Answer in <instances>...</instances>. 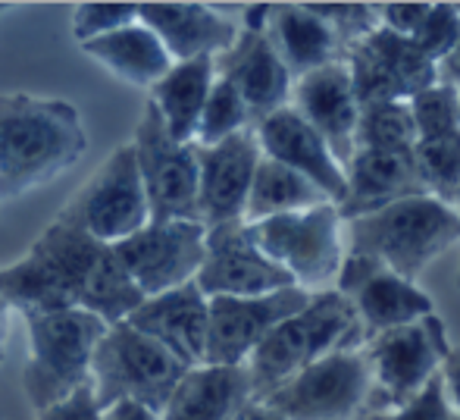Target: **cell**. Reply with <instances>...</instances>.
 <instances>
[{
    "label": "cell",
    "mask_w": 460,
    "mask_h": 420,
    "mask_svg": "<svg viewBox=\"0 0 460 420\" xmlns=\"http://www.w3.org/2000/svg\"><path fill=\"white\" fill-rule=\"evenodd\" d=\"M248 226V223H244ZM341 217L335 204H316L310 210L285 213L248 226L254 245L291 276L304 292H323L335 282L345 261Z\"/></svg>",
    "instance_id": "obj_8"
},
{
    "label": "cell",
    "mask_w": 460,
    "mask_h": 420,
    "mask_svg": "<svg viewBox=\"0 0 460 420\" xmlns=\"http://www.w3.org/2000/svg\"><path fill=\"white\" fill-rule=\"evenodd\" d=\"M138 22L157 35L172 63L217 57L229 50L238 38V25L229 16H223L207 4H188V0L138 4Z\"/></svg>",
    "instance_id": "obj_20"
},
{
    "label": "cell",
    "mask_w": 460,
    "mask_h": 420,
    "mask_svg": "<svg viewBox=\"0 0 460 420\" xmlns=\"http://www.w3.org/2000/svg\"><path fill=\"white\" fill-rule=\"evenodd\" d=\"M358 151H401L411 154L417 145L411 107L407 101H379V104L360 107L358 135H354Z\"/></svg>",
    "instance_id": "obj_30"
},
{
    "label": "cell",
    "mask_w": 460,
    "mask_h": 420,
    "mask_svg": "<svg viewBox=\"0 0 460 420\" xmlns=\"http://www.w3.org/2000/svg\"><path fill=\"white\" fill-rule=\"evenodd\" d=\"M263 31L291 79L310 76L329 63H345L335 35L316 13L307 10V4H270Z\"/></svg>",
    "instance_id": "obj_24"
},
{
    "label": "cell",
    "mask_w": 460,
    "mask_h": 420,
    "mask_svg": "<svg viewBox=\"0 0 460 420\" xmlns=\"http://www.w3.org/2000/svg\"><path fill=\"white\" fill-rule=\"evenodd\" d=\"M88 151L79 110L35 94H0V201H16L79 164Z\"/></svg>",
    "instance_id": "obj_2"
},
{
    "label": "cell",
    "mask_w": 460,
    "mask_h": 420,
    "mask_svg": "<svg viewBox=\"0 0 460 420\" xmlns=\"http://www.w3.org/2000/svg\"><path fill=\"white\" fill-rule=\"evenodd\" d=\"M138 22V4H79L73 13V38L79 44L103 38L110 31H119L126 25Z\"/></svg>",
    "instance_id": "obj_35"
},
{
    "label": "cell",
    "mask_w": 460,
    "mask_h": 420,
    "mask_svg": "<svg viewBox=\"0 0 460 420\" xmlns=\"http://www.w3.org/2000/svg\"><path fill=\"white\" fill-rule=\"evenodd\" d=\"M332 286L339 295H345L348 305L358 314L364 342L385 333V329L436 314L432 299L417 282L404 280L394 270L382 267L379 261L364 255H348L345 251V261H341V270Z\"/></svg>",
    "instance_id": "obj_15"
},
{
    "label": "cell",
    "mask_w": 460,
    "mask_h": 420,
    "mask_svg": "<svg viewBox=\"0 0 460 420\" xmlns=\"http://www.w3.org/2000/svg\"><path fill=\"white\" fill-rule=\"evenodd\" d=\"M10 305H6L4 299H0V361H4V354H6V339H10Z\"/></svg>",
    "instance_id": "obj_43"
},
{
    "label": "cell",
    "mask_w": 460,
    "mask_h": 420,
    "mask_svg": "<svg viewBox=\"0 0 460 420\" xmlns=\"http://www.w3.org/2000/svg\"><path fill=\"white\" fill-rule=\"evenodd\" d=\"M254 398L244 367L200 364L185 371L157 420H235Z\"/></svg>",
    "instance_id": "obj_25"
},
{
    "label": "cell",
    "mask_w": 460,
    "mask_h": 420,
    "mask_svg": "<svg viewBox=\"0 0 460 420\" xmlns=\"http://www.w3.org/2000/svg\"><path fill=\"white\" fill-rule=\"evenodd\" d=\"M411 157L426 195L455 208L460 195V132L420 139Z\"/></svg>",
    "instance_id": "obj_29"
},
{
    "label": "cell",
    "mask_w": 460,
    "mask_h": 420,
    "mask_svg": "<svg viewBox=\"0 0 460 420\" xmlns=\"http://www.w3.org/2000/svg\"><path fill=\"white\" fill-rule=\"evenodd\" d=\"M31 352L22 386L31 408L44 411L73 396L92 377V358L107 323L88 311H48L25 317Z\"/></svg>",
    "instance_id": "obj_7"
},
{
    "label": "cell",
    "mask_w": 460,
    "mask_h": 420,
    "mask_svg": "<svg viewBox=\"0 0 460 420\" xmlns=\"http://www.w3.org/2000/svg\"><path fill=\"white\" fill-rule=\"evenodd\" d=\"M310 301V292L291 286L257 299H207V342L204 364L210 367H244L263 339L297 314Z\"/></svg>",
    "instance_id": "obj_13"
},
{
    "label": "cell",
    "mask_w": 460,
    "mask_h": 420,
    "mask_svg": "<svg viewBox=\"0 0 460 420\" xmlns=\"http://www.w3.org/2000/svg\"><path fill=\"white\" fill-rule=\"evenodd\" d=\"M185 371L191 367L122 320L107 326L97 342L88 383L101 411L116 402H135L160 417Z\"/></svg>",
    "instance_id": "obj_5"
},
{
    "label": "cell",
    "mask_w": 460,
    "mask_h": 420,
    "mask_svg": "<svg viewBox=\"0 0 460 420\" xmlns=\"http://www.w3.org/2000/svg\"><path fill=\"white\" fill-rule=\"evenodd\" d=\"M38 420H101V408H97L92 383L79 386V389L63 398V402L38 411Z\"/></svg>",
    "instance_id": "obj_38"
},
{
    "label": "cell",
    "mask_w": 460,
    "mask_h": 420,
    "mask_svg": "<svg viewBox=\"0 0 460 420\" xmlns=\"http://www.w3.org/2000/svg\"><path fill=\"white\" fill-rule=\"evenodd\" d=\"M360 345H364V329L345 295L335 289L314 292L307 305L279 323L248 358L244 371L251 377V392L254 398H263L326 354Z\"/></svg>",
    "instance_id": "obj_3"
},
{
    "label": "cell",
    "mask_w": 460,
    "mask_h": 420,
    "mask_svg": "<svg viewBox=\"0 0 460 420\" xmlns=\"http://www.w3.org/2000/svg\"><path fill=\"white\" fill-rule=\"evenodd\" d=\"M213 73L217 79H226L238 92L251 113V129L270 113L288 107L291 85L295 79L288 76L285 63L270 44L267 31H244L238 29V38L229 50L213 57Z\"/></svg>",
    "instance_id": "obj_19"
},
{
    "label": "cell",
    "mask_w": 460,
    "mask_h": 420,
    "mask_svg": "<svg viewBox=\"0 0 460 420\" xmlns=\"http://www.w3.org/2000/svg\"><path fill=\"white\" fill-rule=\"evenodd\" d=\"M198 157V219L204 229L244 223L251 179L261 164V145L254 129L232 135L210 147L194 145Z\"/></svg>",
    "instance_id": "obj_17"
},
{
    "label": "cell",
    "mask_w": 460,
    "mask_h": 420,
    "mask_svg": "<svg viewBox=\"0 0 460 420\" xmlns=\"http://www.w3.org/2000/svg\"><path fill=\"white\" fill-rule=\"evenodd\" d=\"M360 348L369 371V398L364 415L373 417L417 398L438 377L451 342L442 317L429 314L404 326L385 329L367 339Z\"/></svg>",
    "instance_id": "obj_6"
},
{
    "label": "cell",
    "mask_w": 460,
    "mask_h": 420,
    "mask_svg": "<svg viewBox=\"0 0 460 420\" xmlns=\"http://www.w3.org/2000/svg\"><path fill=\"white\" fill-rule=\"evenodd\" d=\"M426 195L411 154L401 151H354L345 164V198L339 204L341 223L367 217L404 198Z\"/></svg>",
    "instance_id": "obj_23"
},
{
    "label": "cell",
    "mask_w": 460,
    "mask_h": 420,
    "mask_svg": "<svg viewBox=\"0 0 460 420\" xmlns=\"http://www.w3.org/2000/svg\"><path fill=\"white\" fill-rule=\"evenodd\" d=\"M251 129V113L244 107V101L238 98V92L226 79H213V88L207 94V104L200 110L198 129H194L191 145L210 147L219 141L232 139V135Z\"/></svg>",
    "instance_id": "obj_31"
},
{
    "label": "cell",
    "mask_w": 460,
    "mask_h": 420,
    "mask_svg": "<svg viewBox=\"0 0 460 420\" xmlns=\"http://www.w3.org/2000/svg\"><path fill=\"white\" fill-rule=\"evenodd\" d=\"M101 420H157L154 411H147L145 405H135V402H116L110 408L101 411Z\"/></svg>",
    "instance_id": "obj_40"
},
{
    "label": "cell",
    "mask_w": 460,
    "mask_h": 420,
    "mask_svg": "<svg viewBox=\"0 0 460 420\" xmlns=\"http://www.w3.org/2000/svg\"><path fill=\"white\" fill-rule=\"evenodd\" d=\"M373 13L382 29L411 38L413 31H417V25L423 22L426 13H429V4H426V0H420V4L417 0H407V4L394 0V4H373Z\"/></svg>",
    "instance_id": "obj_37"
},
{
    "label": "cell",
    "mask_w": 460,
    "mask_h": 420,
    "mask_svg": "<svg viewBox=\"0 0 460 420\" xmlns=\"http://www.w3.org/2000/svg\"><path fill=\"white\" fill-rule=\"evenodd\" d=\"M413 120V132L420 139H438V135L460 132V92L451 85L436 82L432 88L420 92L407 101Z\"/></svg>",
    "instance_id": "obj_32"
},
{
    "label": "cell",
    "mask_w": 460,
    "mask_h": 420,
    "mask_svg": "<svg viewBox=\"0 0 460 420\" xmlns=\"http://www.w3.org/2000/svg\"><path fill=\"white\" fill-rule=\"evenodd\" d=\"M367 398L369 371L364 348H348L304 367L257 402H267L285 420H354L367 411Z\"/></svg>",
    "instance_id": "obj_9"
},
{
    "label": "cell",
    "mask_w": 460,
    "mask_h": 420,
    "mask_svg": "<svg viewBox=\"0 0 460 420\" xmlns=\"http://www.w3.org/2000/svg\"><path fill=\"white\" fill-rule=\"evenodd\" d=\"M235 420H285V417L279 415L276 408H270L267 402H257V398H251V402L244 405L242 411H238Z\"/></svg>",
    "instance_id": "obj_42"
},
{
    "label": "cell",
    "mask_w": 460,
    "mask_h": 420,
    "mask_svg": "<svg viewBox=\"0 0 460 420\" xmlns=\"http://www.w3.org/2000/svg\"><path fill=\"white\" fill-rule=\"evenodd\" d=\"M369 420H460V415L451 408V402L445 398L442 380L436 377L417 398H411L394 411H385V415H373Z\"/></svg>",
    "instance_id": "obj_36"
},
{
    "label": "cell",
    "mask_w": 460,
    "mask_h": 420,
    "mask_svg": "<svg viewBox=\"0 0 460 420\" xmlns=\"http://www.w3.org/2000/svg\"><path fill=\"white\" fill-rule=\"evenodd\" d=\"M6 10H10V4H0V16H4Z\"/></svg>",
    "instance_id": "obj_44"
},
{
    "label": "cell",
    "mask_w": 460,
    "mask_h": 420,
    "mask_svg": "<svg viewBox=\"0 0 460 420\" xmlns=\"http://www.w3.org/2000/svg\"><path fill=\"white\" fill-rule=\"evenodd\" d=\"M194 286L204 299L229 295V299H257L279 289H291V276L276 267L254 245L244 223H229L207 229L204 264H200Z\"/></svg>",
    "instance_id": "obj_16"
},
{
    "label": "cell",
    "mask_w": 460,
    "mask_h": 420,
    "mask_svg": "<svg viewBox=\"0 0 460 420\" xmlns=\"http://www.w3.org/2000/svg\"><path fill=\"white\" fill-rule=\"evenodd\" d=\"M288 107L320 135L329 154L345 170V164L358 151L354 135H358L360 116V104L354 98L351 76H348L345 63H329L316 73L295 79Z\"/></svg>",
    "instance_id": "obj_18"
},
{
    "label": "cell",
    "mask_w": 460,
    "mask_h": 420,
    "mask_svg": "<svg viewBox=\"0 0 460 420\" xmlns=\"http://www.w3.org/2000/svg\"><path fill=\"white\" fill-rule=\"evenodd\" d=\"M460 242V217L455 208L429 195L404 198L388 208L348 219V255H364L417 282L442 251Z\"/></svg>",
    "instance_id": "obj_4"
},
{
    "label": "cell",
    "mask_w": 460,
    "mask_h": 420,
    "mask_svg": "<svg viewBox=\"0 0 460 420\" xmlns=\"http://www.w3.org/2000/svg\"><path fill=\"white\" fill-rule=\"evenodd\" d=\"M345 67L360 107L379 101H411L438 82L436 63L426 60L411 38L394 35L382 25L348 50Z\"/></svg>",
    "instance_id": "obj_14"
},
{
    "label": "cell",
    "mask_w": 460,
    "mask_h": 420,
    "mask_svg": "<svg viewBox=\"0 0 460 420\" xmlns=\"http://www.w3.org/2000/svg\"><path fill=\"white\" fill-rule=\"evenodd\" d=\"M457 289H460V273H457Z\"/></svg>",
    "instance_id": "obj_46"
},
{
    "label": "cell",
    "mask_w": 460,
    "mask_h": 420,
    "mask_svg": "<svg viewBox=\"0 0 460 420\" xmlns=\"http://www.w3.org/2000/svg\"><path fill=\"white\" fill-rule=\"evenodd\" d=\"M126 323L157 345H164L172 358L185 367L204 364V342H207V299L194 282L172 289V292L145 299Z\"/></svg>",
    "instance_id": "obj_22"
},
{
    "label": "cell",
    "mask_w": 460,
    "mask_h": 420,
    "mask_svg": "<svg viewBox=\"0 0 460 420\" xmlns=\"http://www.w3.org/2000/svg\"><path fill=\"white\" fill-rule=\"evenodd\" d=\"M79 48L92 60L103 63L113 76H119L122 82L138 88H154L172 69L166 48L141 22H132L119 31H110V35L85 41Z\"/></svg>",
    "instance_id": "obj_27"
},
{
    "label": "cell",
    "mask_w": 460,
    "mask_h": 420,
    "mask_svg": "<svg viewBox=\"0 0 460 420\" xmlns=\"http://www.w3.org/2000/svg\"><path fill=\"white\" fill-rule=\"evenodd\" d=\"M455 210H457V217H460V195H457V204H455Z\"/></svg>",
    "instance_id": "obj_45"
},
{
    "label": "cell",
    "mask_w": 460,
    "mask_h": 420,
    "mask_svg": "<svg viewBox=\"0 0 460 420\" xmlns=\"http://www.w3.org/2000/svg\"><path fill=\"white\" fill-rule=\"evenodd\" d=\"M69 223L85 229L103 245H116L135 236L141 226L151 223L145 185H141L138 160L132 145H119L103 166L73 195V201L60 210Z\"/></svg>",
    "instance_id": "obj_11"
},
{
    "label": "cell",
    "mask_w": 460,
    "mask_h": 420,
    "mask_svg": "<svg viewBox=\"0 0 460 420\" xmlns=\"http://www.w3.org/2000/svg\"><path fill=\"white\" fill-rule=\"evenodd\" d=\"M307 10L329 25V31L341 48V57H348V50L358 48L369 31L379 29L373 4H307Z\"/></svg>",
    "instance_id": "obj_34"
},
{
    "label": "cell",
    "mask_w": 460,
    "mask_h": 420,
    "mask_svg": "<svg viewBox=\"0 0 460 420\" xmlns=\"http://www.w3.org/2000/svg\"><path fill=\"white\" fill-rule=\"evenodd\" d=\"M436 76H438V82H442V85H451V88H457V92H460V41H457V48L436 67Z\"/></svg>",
    "instance_id": "obj_41"
},
{
    "label": "cell",
    "mask_w": 460,
    "mask_h": 420,
    "mask_svg": "<svg viewBox=\"0 0 460 420\" xmlns=\"http://www.w3.org/2000/svg\"><path fill=\"white\" fill-rule=\"evenodd\" d=\"M254 135L263 157L301 173L304 179H310L339 208L341 198H345V170L329 154V147L323 145L320 135L295 110L282 107L276 113H270L267 120H261L254 126Z\"/></svg>",
    "instance_id": "obj_21"
},
{
    "label": "cell",
    "mask_w": 460,
    "mask_h": 420,
    "mask_svg": "<svg viewBox=\"0 0 460 420\" xmlns=\"http://www.w3.org/2000/svg\"><path fill=\"white\" fill-rule=\"evenodd\" d=\"M316 204H332L310 179L288 170L285 164H276L270 157H261L251 179L248 204H244V223H261V219L285 217V213L310 210Z\"/></svg>",
    "instance_id": "obj_28"
},
{
    "label": "cell",
    "mask_w": 460,
    "mask_h": 420,
    "mask_svg": "<svg viewBox=\"0 0 460 420\" xmlns=\"http://www.w3.org/2000/svg\"><path fill=\"white\" fill-rule=\"evenodd\" d=\"M0 299L22 317L75 308L113 326L126 320L145 295L128 280L110 245L57 213L29 255L0 270Z\"/></svg>",
    "instance_id": "obj_1"
},
{
    "label": "cell",
    "mask_w": 460,
    "mask_h": 420,
    "mask_svg": "<svg viewBox=\"0 0 460 420\" xmlns=\"http://www.w3.org/2000/svg\"><path fill=\"white\" fill-rule=\"evenodd\" d=\"M213 57H198L188 63H172V69L147 88V101L157 107L166 132L179 145H191L194 129H198L200 110L207 104V94L213 88Z\"/></svg>",
    "instance_id": "obj_26"
},
{
    "label": "cell",
    "mask_w": 460,
    "mask_h": 420,
    "mask_svg": "<svg viewBox=\"0 0 460 420\" xmlns=\"http://www.w3.org/2000/svg\"><path fill=\"white\" fill-rule=\"evenodd\" d=\"M438 380H442L445 398H448L451 408L460 415V348L451 345L448 358H445L442 371H438Z\"/></svg>",
    "instance_id": "obj_39"
},
{
    "label": "cell",
    "mask_w": 460,
    "mask_h": 420,
    "mask_svg": "<svg viewBox=\"0 0 460 420\" xmlns=\"http://www.w3.org/2000/svg\"><path fill=\"white\" fill-rule=\"evenodd\" d=\"M204 236L200 223H147L135 236L110 245L116 261L128 273L145 299L172 292V289L194 282L200 264H204Z\"/></svg>",
    "instance_id": "obj_12"
},
{
    "label": "cell",
    "mask_w": 460,
    "mask_h": 420,
    "mask_svg": "<svg viewBox=\"0 0 460 420\" xmlns=\"http://www.w3.org/2000/svg\"><path fill=\"white\" fill-rule=\"evenodd\" d=\"M411 41L417 44V50L426 57V60H432L438 67L460 41L457 4H429V13H426L423 22L417 25Z\"/></svg>",
    "instance_id": "obj_33"
},
{
    "label": "cell",
    "mask_w": 460,
    "mask_h": 420,
    "mask_svg": "<svg viewBox=\"0 0 460 420\" xmlns=\"http://www.w3.org/2000/svg\"><path fill=\"white\" fill-rule=\"evenodd\" d=\"M457 10H460V4H457Z\"/></svg>",
    "instance_id": "obj_47"
},
{
    "label": "cell",
    "mask_w": 460,
    "mask_h": 420,
    "mask_svg": "<svg viewBox=\"0 0 460 420\" xmlns=\"http://www.w3.org/2000/svg\"><path fill=\"white\" fill-rule=\"evenodd\" d=\"M135 160L145 185L151 223H200L198 219V157L194 145L170 139L157 107L147 101L135 129Z\"/></svg>",
    "instance_id": "obj_10"
}]
</instances>
